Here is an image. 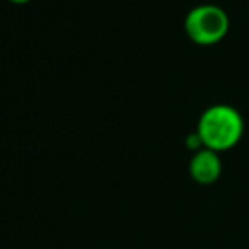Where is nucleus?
<instances>
[{"label": "nucleus", "instance_id": "obj_1", "mask_svg": "<svg viewBox=\"0 0 249 249\" xmlns=\"http://www.w3.org/2000/svg\"><path fill=\"white\" fill-rule=\"evenodd\" d=\"M196 133L205 149L225 152L239 143L244 133V121L235 107L215 104L203 111L198 121Z\"/></svg>", "mask_w": 249, "mask_h": 249}, {"label": "nucleus", "instance_id": "obj_2", "mask_svg": "<svg viewBox=\"0 0 249 249\" xmlns=\"http://www.w3.org/2000/svg\"><path fill=\"white\" fill-rule=\"evenodd\" d=\"M229 16L218 5L205 4L191 9L184 19V29L196 45L210 46L222 41L229 33Z\"/></svg>", "mask_w": 249, "mask_h": 249}, {"label": "nucleus", "instance_id": "obj_3", "mask_svg": "<svg viewBox=\"0 0 249 249\" xmlns=\"http://www.w3.org/2000/svg\"><path fill=\"white\" fill-rule=\"evenodd\" d=\"M190 174L200 184L215 183L222 174V162L218 152L205 149V147L196 150L190 162Z\"/></svg>", "mask_w": 249, "mask_h": 249}, {"label": "nucleus", "instance_id": "obj_4", "mask_svg": "<svg viewBox=\"0 0 249 249\" xmlns=\"http://www.w3.org/2000/svg\"><path fill=\"white\" fill-rule=\"evenodd\" d=\"M9 2H12V4H28L29 0H9Z\"/></svg>", "mask_w": 249, "mask_h": 249}]
</instances>
